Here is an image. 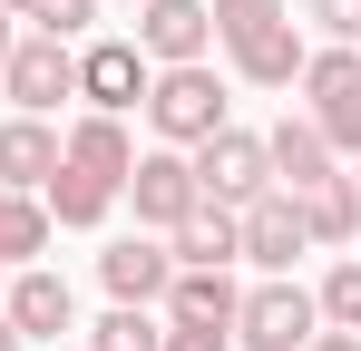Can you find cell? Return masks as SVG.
Segmentation results:
<instances>
[{"label": "cell", "instance_id": "cell-1", "mask_svg": "<svg viewBox=\"0 0 361 351\" xmlns=\"http://www.w3.org/2000/svg\"><path fill=\"white\" fill-rule=\"evenodd\" d=\"M127 166H137V137H127V117H78L59 137V176L39 185V205H49V225L59 234H98L108 215H118L127 195Z\"/></svg>", "mask_w": 361, "mask_h": 351}, {"label": "cell", "instance_id": "cell-26", "mask_svg": "<svg viewBox=\"0 0 361 351\" xmlns=\"http://www.w3.org/2000/svg\"><path fill=\"white\" fill-rule=\"evenodd\" d=\"M0 10H10V20H39V0H0Z\"/></svg>", "mask_w": 361, "mask_h": 351}, {"label": "cell", "instance_id": "cell-17", "mask_svg": "<svg viewBox=\"0 0 361 351\" xmlns=\"http://www.w3.org/2000/svg\"><path fill=\"white\" fill-rule=\"evenodd\" d=\"M166 254H176V264H195V273H225V264H244V254H235V215H225V205H195V215L166 234Z\"/></svg>", "mask_w": 361, "mask_h": 351}, {"label": "cell", "instance_id": "cell-27", "mask_svg": "<svg viewBox=\"0 0 361 351\" xmlns=\"http://www.w3.org/2000/svg\"><path fill=\"white\" fill-rule=\"evenodd\" d=\"M10 39H20V20H10V10H0V58H10Z\"/></svg>", "mask_w": 361, "mask_h": 351}, {"label": "cell", "instance_id": "cell-8", "mask_svg": "<svg viewBox=\"0 0 361 351\" xmlns=\"http://www.w3.org/2000/svg\"><path fill=\"white\" fill-rule=\"evenodd\" d=\"M127 205H137V225L147 234H176L195 205H205V185L185 166V147H147L137 166H127Z\"/></svg>", "mask_w": 361, "mask_h": 351}, {"label": "cell", "instance_id": "cell-5", "mask_svg": "<svg viewBox=\"0 0 361 351\" xmlns=\"http://www.w3.org/2000/svg\"><path fill=\"white\" fill-rule=\"evenodd\" d=\"M185 166L205 185V205H225V215H244L254 195H274V156H264L254 127H215L205 147H185Z\"/></svg>", "mask_w": 361, "mask_h": 351}, {"label": "cell", "instance_id": "cell-32", "mask_svg": "<svg viewBox=\"0 0 361 351\" xmlns=\"http://www.w3.org/2000/svg\"><path fill=\"white\" fill-rule=\"evenodd\" d=\"M49 351H68V342H49Z\"/></svg>", "mask_w": 361, "mask_h": 351}, {"label": "cell", "instance_id": "cell-18", "mask_svg": "<svg viewBox=\"0 0 361 351\" xmlns=\"http://www.w3.org/2000/svg\"><path fill=\"white\" fill-rule=\"evenodd\" d=\"M293 215H302V234H312V244H352V234H361V195H352V176L302 185V195H293Z\"/></svg>", "mask_w": 361, "mask_h": 351}, {"label": "cell", "instance_id": "cell-6", "mask_svg": "<svg viewBox=\"0 0 361 351\" xmlns=\"http://www.w3.org/2000/svg\"><path fill=\"white\" fill-rule=\"evenodd\" d=\"M312 332H322V302H312L293 273H264V283L235 302V342L244 351H302Z\"/></svg>", "mask_w": 361, "mask_h": 351}, {"label": "cell", "instance_id": "cell-16", "mask_svg": "<svg viewBox=\"0 0 361 351\" xmlns=\"http://www.w3.org/2000/svg\"><path fill=\"white\" fill-rule=\"evenodd\" d=\"M235 273H195V264H176V283H166V322H215V332H235Z\"/></svg>", "mask_w": 361, "mask_h": 351}, {"label": "cell", "instance_id": "cell-4", "mask_svg": "<svg viewBox=\"0 0 361 351\" xmlns=\"http://www.w3.org/2000/svg\"><path fill=\"white\" fill-rule=\"evenodd\" d=\"M302 117H312V127H322V147H332V156H361V49H332V39H322V49L302 58Z\"/></svg>", "mask_w": 361, "mask_h": 351}, {"label": "cell", "instance_id": "cell-7", "mask_svg": "<svg viewBox=\"0 0 361 351\" xmlns=\"http://www.w3.org/2000/svg\"><path fill=\"white\" fill-rule=\"evenodd\" d=\"M0 98H10L20 117H49L59 98H78V49H68V39H49V30L10 39V58H0Z\"/></svg>", "mask_w": 361, "mask_h": 351}, {"label": "cell", "instance_id": "cell-21", "mask_svg": "<svg viewBox=\"0 0 361 351\" xmlns=\"http://www.w3.org/2000/svg\"><path fill=\"white\" fill-rule=\"evenodd\" d=\"M312 302H322V332H361V254H342V264L312 283Z\"/></svg>", "mask_w": 361, "mask_h": 351}, {"label": "cell", "instance_id": "cell-31", "mask_svg": "<svg viewBox=\"0 0 361 351\" xmlns=\"http://www.w3.org/2000/svg\"><path fill=\"white\" fill-rule=\"evenodd\" d=\"M0 292H10V273H0Z\"/></svg>", "mask_w": 361, "mask_h": 351}, {"label": "cell", "instance_id": "cell-29", "mask_svg": "<svg viewBox=\"0 0 361 351\" xmlns=\"http://www.w3.org/2000/svg\"><path fill=\"white\" fill-rule=\"evenodd\" d=\"M342 176H352V195H361V156H352V166H342Z\"/></svg>", "mask_w": 361, "mask_h": 351}, {"label": "cell", "instance_id": "cell-2", "mask_svg": "<svg viewBox=\"0 0 361 351\" xmlns=\"http://www.w3.org/2000/svg\"><path fill=\"white\" fill-rule=\"evenodd\" d=\"M215 10V49L235 58L244 88H293L302 58H312V39H302L293 0H205Z\"/></svg>", "mask_w": 361, "mask_h": 351}, {"label": "cell", "instance_id": "cell-19", "mask_svg": "<svg viewBox=\"0 0 361 351\" xmlns=\"http://www.w3.org/2000/svg\"><path fill=\"white\" fill-rule=\"evenodd\" d=\"M49 205H39V195H0V273H20V264H39V254H49Z\"/></svg>", "mask_w": 361, "mask_h": 351}, {"label": "cell", "instance_id": "cell-11", "mask_svg": "<svg viewBox=\"0 0 361 351\" xmlns=\"http://www.w3.org/2000/svg\"><path fill=\"white\" fill-rule=\"evenodd\" d=\"M127 39L147 49V68H185V58L215 49V10H205V0H147Z\"/></svg>", "mask_w": 361, "mask_h": 351}, {"label": "cell", "instance_id": "cell-20", "mask_svg": "<svg viewBox=\"0 0 361 351\" xmlns=\"http://www.w3.org/2000/svg\"><path fill=\"white\" fill-rule=\"evenodd\" d=\"M78 351H166V322H157V302H108Z\"/></svg>", "mask_w": 361, "mask_h": 351}, {"label": "cell", "instance_id": "cell-13", "mask_svg": "<svg viewBox=\"0 0 361 351\" xmlns=\"http://www.w3.org/2000/svg\"><path fill=\"white\" fill-rule=\"evenodd\" d=\"M98 283H108V302H166V283H176L166 234H118L98 254Z\"/></svg>", "mask_w": 361, "mask_h": 351}, {"label": "cell", "instance_id": "cell-12", "mask_svg": "<svg viewBox=\"0 0 361 351\" xmlns=\"http://www.w3.org/2000/svg\"><path fill=\"white\" fill-rule=\"evenodd\" d=\"M235 254L254 264V273H293V254H312V234H302V215H293V195L274 185V195H254L235 215Z\"/></svg>", "mask_w": 361, "mask_h": 351}, {"label": "cell", "instance_id": "cell-14", "mask_svg": "<svg viewBox=\"0 0 361 351\" xmlns=\"http://www.w3.org/2000/svg\"><path fill=\"white\" fill-rule=\"evenodd\" d=\"M264 156H274V185H283V195H302V185H332V176H342V156L322 147V127H312L302 108H283L274 127H264Z\"/></svg>", "mask_w": 361, "mask_h": 351}, {"label": "cell", "instance_id": "cell-30", "mask_svg": "<svg viewBox=\"0 0 361 351\" xmlns=\"http://www.w3.org/2000/svg\"><path fill=\"white\" fill-rule=\"evenodd\" d=\"M118 10H147V0H118Z\"/></svg>", "mask_w": 361, "mask_h": 351}, {"label": "cell", "instance_id": "cell-10", "mask_svg": "<svg viewBox=\"0 0 361 351\" xmlns=\"http://www.w3.org/2000/svg\"><path fill=\"white\" fill-rule=\"evenodd\" d=\"M147 78H157V68H147L137 39H88V49H78V98H88L98 117L147 108Z\"/></svg>", "mask_w": 361, "mask_h": 351}, {"label": "cell", "instance_id": "cell-22", "mask_svg": "<svg viewBox=\"0 0 361 351\" xmlns=\"http://www.w3.org/2000/svg\"><path fill=\"white\" fill-rule=\"evenodd\" d=\"M98 10H108V0H39V30H49V39H68V49H78V39H88V30H98Z\"/></svg>", "mask_w": 361, "mask_h": 351}, {"label": "cell", "instance_id": "cell-23", "mask_svg": "<svg viewBox=\"0 0 361 351\" xmlns=\"http://www.w3.org/2000/svg\"><path fill=\"white\" fill-rule=\"evenodd\" d=\"M302 20H312L332 49H361V0H302Z\"/></svg>", "mask_w": 361, "mask_h": 351}, {"label": "cell", "instance_id": "cell-3", "mask_svg": "<svg viewBox=\"0 0 361 351\" xmlns=\"http://www.w3.org/2000/svg\"><path fill=\"white\" fill-rule=\"evenodd\" d=\"M147 127H157V147H205L215 127H235V117H225V78H215V58L157 68V78H147Z\"/></svg>", "mask_w": 361, "mask_h": 351}, {"label": "cell", "instance_id": "cell-28", "mask_svg": "<svg viewBox=\"0 0 361 351\" xmlns=\"http://www.w3.org/2000/svg\"><path fill=\"white\" fill-rule=\"evenodd\" d=\"M0 351H30V342H20V332H10V322H0Z\"/></svg>", "mask_w": 361, "mask_h": 351}, {"label": "cell", "instance_id": "cell-25", "mask_svg": "<svg viewBox=\"0 0 361 351\" xmlns=\"http://www.w3.org/2000/svg\"><path fill=\"white\" fill-rule=\"evenodd\" d=\"M302 351H361V332H312Z\"/></svg>", "mask_w": 361, "mask_h": 351}, {"label": "cell", "instance_id": "cell-9", "mask_svg": "<svg viewBox=\"0 0 361 351\" xmlns=\"http://www.w3.org/2000/svg\"><path fill=\"white\" fill-rule=\"evenodd\" d=\"M0 322L20 332V342H59V332H78V292H68V273H49V264H20L10 273V292H0Z\"/></svg>", "mask_w": 361, "mask_h": 351}, {"label": "cell", "instance_id": "cell-15", "mask_svg": "<svg viewBox=\"0 0 361 351\" xmlns=\"http://www.w3.org/2000/svg\"><path fill=\"white\" fill-rule=\"evenodd\" d=\"M49 176H59V127L10 108L0 117V195H39Z\"/></svg>", "mask_w": 361, "mask_h": 351}, {"label": "cell", "instance_id": "cell-24", "mask_svg": "<svg viewBox=\"0 0 361 351\" xmlns=\"http://www.w3.org/2000/svg\"><path fill=\"white\" fill-rule=\"evenodd\" d=\"M166 322V312H157ZM166 351H235V332H215V322H166Z\"/></svg>", "mask_w": 361, "mask_h": 351}]
</instances>
